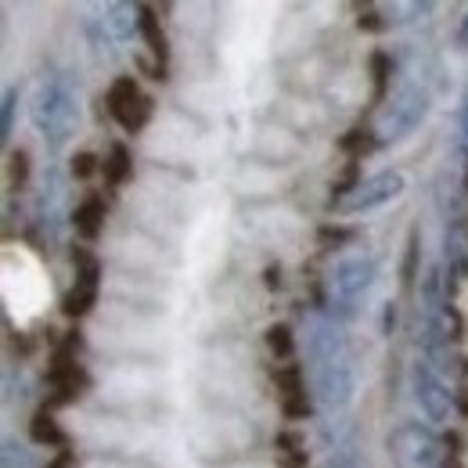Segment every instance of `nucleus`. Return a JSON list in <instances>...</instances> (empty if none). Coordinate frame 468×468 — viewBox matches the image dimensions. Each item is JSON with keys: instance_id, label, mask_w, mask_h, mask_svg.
Segmentation results:
<instances>
[{"instance_id": "f257e3e1", "label": "nucleus", "mask_w": 468, "mask_h": 468, "mask_svg": "<svg viewBox=\"0 0 468 468\" xmlns=\"http://www.w3.org/2000/svg\"><path fill=\"white\" fill-rule=\"evenodd\" d=\"M33 119L48 144H65L80 130V98L65 76H51L40 83L33 101Z\"/></svg>"}, {"instance_id": "f03ea898", "label": "nucleus", "mask_w": 468, "mask_h": 468, "mask_svg": "<svg viewBox=\"0 0 468 468\" xmlns=\"http://www.w3.org/2000/svg\"><path fill=\"white\" fill-rule=\"evenodd\" d=\"M429 109H432L429 90H425L421 83H404V87L382 105V112L375 119V141H378V144H393V141L410 137V133L425 122Z\"/></svg>"}, {"instance_id": "7ed1b4c3", "label": "nucleus", "mask_w": 468, "mask_h": 468, "mask_svg": "<svg viewBox=\"0 0 468 468\" xmlns=\"http://www.w3.org/2000/svg\"><path fill=\"white\" fill-rule=\"evenodd\" d=\"M386 451L397 468H440L443 443L429 421H400L386 436Z\"/></svg>"}, {"instance_id": "20e7f679", "label": "nucleus", "mask_w": 468, "mask_h": 468, "mask_svg": "<svg viewBox=\"0 0 468 468\" xmlns=\"http://www.w3.org/2000/svg\"><path fill=\"white\" fill-rule=\"evenodd\" d=\"M408 389H410V400L418 404L421 418L429 425H451V418H454V393H451V386L443 382V375L425 356H418L410 364Z\"/></svg>"}, {"instance_id": "39448f33", "label": "nucleus", "mask_w": 468, "mask_h": 468, "mask_svg": "<svg viewBox=\"0 0 468 468\" xmlns=\"http://www.w3.org/2000/svg\"><path fill=\"white\" fill-rule=\"evenodd\" d=\"M404 191H408V176L400 174V170H378V174L356 180V187H353L343 202H335V209L339 213H371V209L389 206Z\"/></svg>"}, {"instance_id": "423d86ee", "label": "nucleus", "mask_w": 468, "mask_h": 468, "mask_svg": "<svg viewBox=\"0 0 468 468\" xmlns=\"http://www.w3.org/2000/svg\"><path fill=\"white\" fill-rule=\"evenodd\" d=\"M375 282H378V260L367 256V252H350V256H343V260L332 267V274H328L332 295H335L343 306H353L356 299H364V295L375 289Z\"/></svg>"}, {"instance_id": "0eeeda50", "label": "nucleus", "mask_w": 468, "mask_h": 468, "mask_svg": "<svg viewBox=\"0 0 468 468\" xmlns=\"http://www.w3.org/2000/svg\"><path fill=\"white\" fill-rule=\"evenodd\" d=\"M314 393H317V404L328 410H346L353 404V393H356V375L346 360H332V364H321L314 371Z\"/></svg>"}, {"instance_id": "6e6552de", "label": "nucleus", "mask_w": 468, "mask_h": 468, "mask_svg": "<svg viewBox=\"0 0 468 468\" xmlns=\"http://www.w3.org/2000/svg\"><path fill=\"white\" fill-rule=\"evenodd\" d=\"M306 356L321 367L332 360H343V328L328 317H314L306 324Z\"/></svg>"}, {"instance_id": "1a4fd4ad", "label": "nucleus", "mask_w": 468, "mask_h": 468, "mask_svg": "<svg viewBox=\"0 0 468 468\" xmlns=\"http://www.w3.org/2000/svg\"><path fill=\"white\" fill-rule=\"evenodd\" d=\"M101 26L112 40H130L133 33H141V7L130 4H109L101 15Z\"/></svg>"}, {"instance_id": "9d476101", "label": "nucleus", "mask_w": 468, "mask_h": 468, "mask_svg": "<svg viewBox=\"0 0 468 468\" xmlns=\"http://www.w3.org/2000/svg\"><path fill=\"white\" fill-rule=\"evenodd\" d=\"M72 228L80 238H87V241H94L101 228H105V202L98 198V195H90V198H83L80 206H76V213H72Z\"/></svg>"}, {"instance_id": "9b49d317", "label": "nucleus", "mask_w": 468, "mask_h": 468, "mask_svg": "<svg viewBox=\"0 0 468 468\" xmlns=\"http://www.w3.org/2000/svg\"><path fill=\"white\" fill-rule=\"evenodd\" d=\"M141 37H144L148 51L155 55V61L166 65V55H170V48H166V33H163V22H159L148 7H141Z\"/></svg>"}, {"instance_id": "f8f14e48", "label": "nucleus", "mask_w": 468, "mask_h": 468, "mask_svg": "<svg viewBox=\"0 0 468 468\" xmlns=\"http://www.w3.org/2000/svg\"><path fill=\"white\" fill-rule=\"evenodd\" d=\"M443 249H447V263H462L468 256V217H458L447 224V234H443Z\"/></svg>"}, {"instance_id": "ddd939ff", "label": "nucleus", "mask_w": 468, "mask_h": 468, "mask_svg": "<svg viewBox=\"0 0 468 468\" xmlns=\"http://www.w3.org/2000/svg\"><path fill=\"white\" fill-rule=\"evenodd\" d=\"M267 350H271V356H278V360H289L295 353V335L289 324H271L267 328Z\"/></svg>"}, {"instance_id": "4468645a", "label": "nucleus", "mask_w": 468, "mask_h": 468, "mask_svg": "<svg viewBox=\"0 0 468 468\" xmlns=\"http://www.w3.org/2000/svg\"><path fill=\"white\" fill-rule=\"evenodd\" d=\"M137 98H141V94H137V83H133L130 76L116 80V83L109 87V109H112V116H122Z\"/></svg>"}, {"instance_id": "2eb2a0df", "label": "nucleus", "mask_w": 468, "mask_h": 468, "mask_svg": "<svg viewBox=\"0 0 468 468\" xmlns=\"http://www.w3.org/2000/svg\"><path fill=\"white\" fill-rule=\"evenodd\" d=\"M29 436H33V443H48V447H58V443H61L58 421H55L48 410H40V414L33 418V425H29Z\"/></svg>"}, {"instance_id": "dca6fc26", "label": "nucleus", "mask_w": 468, "mask_h": 468, "mask_svg": "<svg viewBox=\"0 0 468 468\" xmlns=\"http://www.w3.org/2000/svg\"><path fill=\"white\" fill-rule=\"evenodd\" d=\"M94 299H98V289H83V285H76L72 292L65 295V314H69V317H83V314L94 306Z\"/></svg>"}, {"instance_id": "f3484780", "label": "nucleus", "mask_w": 468, "mask_h": 468, "mask_svg": "<svg viewBox=\"0 0 468 468\" xmlns=\"http://www.w3.org/2000/svg\"><path fill=\"white\" fill-rule=\"evenodd\" d=\"M105 176L116 180V184H122V180L130 176V152H126L122 144H112V152H109V159H105Z\"/></svg>"}, {"instance_id": "a211bd4d", "label": "nucleus", "mask_w": 468, "mask_h": 468, "mask_svg": "<svg viewBox=\"0 0 468 468\" xmlns=\"http://www.w3.org/2000/svg\"><path fill=\"white\" fill-rule=\"evenodd\" d=\"M4 468H33V458H29V451L22 443L7 440L4 443Z\"/></svg>"}, {"instance_id": "6ab92c4d", "label": "nucleus", "mask_w": 468, "mask_h": 468, "mask_svg": "<svg viewBox=\"0 0 468 468\" xmlns=\"http://www.w3.org/2000/svg\"><path fill=\"white\" fill-rule=\"evenodd\" d=\"M371 76H375V87L386 90V80L393 76V58L382 55V51H375V55H371Z\"/></svg>"}, {"instance_id": "aec40b11", "label": "nucleus", "mask_w": 468, "mask_h": 468, "mask_svg": "<svg viewBox=\"0 0 468 468\" xmlns=\"http://www.w3.org/2000/svg\"><path fill=\"white\" fill-rule=\"evenodd\" d=\"M26 163H29L26 152H11V187H22L26 184V170H29Z\"/></svg>"}, {"instance_id": "412c9836", "label": "nucleus", "mask_w": 468, "mask_h": 468, "mask_svg": "<svg viewBox=\"0 0 468 468\" xmlns=\"http://www.w3.org/2000/svg\"><path fill=\"white\" fill-rule=\"evenodd\" d=\"M15 105H18V94H15V90H7V94H4V116H0V133H4V137L11 133V122H15Z\"/></svg>"}, {"instance_id": "4be33fe9", "label": "nucleus", "mask_w": 468, "mask_h": 468, "mask_svg": "<svg viewBox=\"0 0 468 468\" xmlns=\"http://www.w3.org/2000/svg\"><path fill=\"white\" fill-rule=\"evenodd\" d=\"M94 163H98V159H94L90 152H80V155L72 159V176H90L94 174Z\"/></svg>"}, {"instance_id": "5701e85b", "label": "nucleus", "mask_w": 468, "mask_h": 468, "mask_svg": "<svg viewBox=\"0 0 468 468\" xmlns=\"http://www.w3.org/2000/svg\"><path fill=\"white\" fill-rule=\"evenodd\" d=\"M458 148H462V155L468 159V98L465 105H462V119H458Z\"/></svg>"}, {"instance_id": "b1692460", "label": "nucleus", "mask_w": 468, "mask_h": 468, "mask_svg": "<svg viewBox=\"0 0 468 468\" xmlns=\"http://www.w3.org/2000/svg\"><path fill=\"white\" fill-rule=\"evenodd\" d=\"M414 263H418V234H410L408 241V260H404V282L414 278Z\"/></svg>"}, {"instance_id": "393cba45", "label": "nucleus", "mask_w": 468, "mask_h": 468, "mask_svg": "<svg viewBox=\"0 0 468 468\" xmlns=\"http://www.w3.org/2000/svg\"><path fill=\"white\" fill-rule=\"evenodd\" d=\"M324 468H367V465H364L356 454H339V458H332Z\"/></svg>"}, {"instance_id": "a878e982", "label": "nucleus", "mask_w": 468, "mask_h": 468, "mask_svg": "<svg viewBox=\"0 0 468 468\" xmlns=\"http://www.w3.org/2000/svg\"><path fill=\"white\" fill-rule=\"evenodd\" d=\"M454 40H458V48L468 51V11L462 15V22H458V33H454Z\"/></svg>"}, {"instance_id": "bb28decb", "label": "nucleus", "mask_w": 468, "mask_h": 468, "mask_svg": "<svg viewBox=\"0 0 468 468\" xmlns=\"http://www.w3.org/2000/svg\"><path fill=\"white\" fill-rule=\"evenodd\" d=\"M321 238H324V241H335V245H343V241H350V231H335V228H324V231H321Z\"/></svg>"}, {"instance_id": "cd10ccee", "label": "nucleus", "mask_w": 468, "mask_h": 468, "mask_svg": "<svg viewBox=\"0 0 468 468\" xmlns=\"http://www.w3.org/2000/svg\"><path fill=\"white\" fill-rule=\"evenodd\" d=\"M360 29H382V22H378V11H367V15H360Z\"/></svg>"}, {"instance_id": "c85d7f7f", "label": "nucleus", "mask_w": 468, "mask_h": 468, "mask_svg": "<svg viewBox=\"0 0 468 468\" xmlns=\"http://www.w3.org/2000/svg\"><path fill=\"white\" fill-rule=\"evenodd\" d=\"M393 324H397V303H386V324H382V332L389 335V332H393Z\"/></svg>"}, {"instance_id": "c756f323", "label": "nucleus", "mask_w": 468, "mask_h": 468, "mask_svg": "<svg viewBox=\"0 0 468 468\" xmlns=\"http://www.w3.org/2000/svg\"><path fill=\"white\" fill-rule=\"evenodd\" d=\"M48 468H76V465H72V454H69V451H61L58 458H55Z\"/></svg>"}]
</instances>
